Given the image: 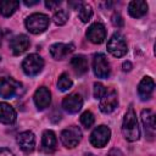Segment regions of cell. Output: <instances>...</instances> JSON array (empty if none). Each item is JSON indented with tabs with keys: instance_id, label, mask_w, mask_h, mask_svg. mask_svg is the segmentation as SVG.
Here are the masks:
<instances>
[{
	"instance_id": "25",
	"label": "cell",
	"mask_w": 156,
	"mask_h": 156,
	"mask_svg": "<svg viewBox=\"0 0 156 156\" xmlns=\"http://www.w3.org/2000/svg\"><path fill=\"white\" fill-rule=\"evenodd\" d=\"M52 20H54V22H55L57 26H62V24H65V23L67 22V20H68V12H67L66 10L60 9V10H57V11L54 13Z\"/></svg>"
},
{
	"instance_id": "17",
	"label": "cell",
	"mask_w": 156,
	"mask_h": 156,
	"mask_svg": "<svg viewBox=\"0 0 156 156\" xmlns=\"http://www.w3.org/2000/svg\"><path fill=\"white\" fill-rule=\"evenodd\" d=\"M154 89H155V82L152 78L150 77H144L139 85H138V94L139 96L141 98V100H147L151 98L152 93H154Z\"/></svg>"
},
{
	"instance_id": "11",
	"label": "cell",
	"mask_w": 156,
	"mask_h": 156,
	"mask_svg": "<svg viewBox=\"0 0 156 156\" xmlns=\"http://www.w3.org/2000/svg\"><path fill=\"white\" fill-rule=\"evenodd\" d=\"M141 121L144 124L145 129V135L152 140L155 136V130H156V122H155V113L151 110H143L141 111Z\"/></svg>"
},
{
	"instance_id": "14",
	"label": "cell",
	"mask_w": 156,
	"mask_h": 156,
	"mask_svg": "<svg viewBox=\"0 0 156 156\" xmlns=\"http://www.w3.org/2000/svg\"><path fill=\"white\" fill-rule=\"evenodd\" d=\"M17 144L24 152H32L35 147V136L32 132L26 130L17 135Z\"/></svg>"
},
{
	"instance_id": "26",
	"label": "cell",
	"mask_w": 156,
	"mask_h": 156,
	"mask_svg": "<svg viewBox=\"0 0 156 156\" xmlns=\"http://www.w3.org/2000/svg\"><path fill=\"white\" fill-rule=\"evenodd\" d=\"M94 121H95L94 115H93L90 111H85V112H83L82 116H80V122H82V124H83L85 128H90V127L94 124Z\"/></svg>"
},
{
	"instance_id": "29",
	"label": "cell",
	"mask_w": 156,
	"mask_h": 156,
	"mask_svg": "<svg viewBox=\"0 0 156 156\" xmlns=\"http://www.w3.org/2000/svg\"><path fill=\"white\" fill-rule=\"evenodd\" d=\"M61 4V1H52V0H49V1H45V5L46 7H49L50 10H55L56 7H58V5Z\"/></svg>"
},
{
	"instance_id": "10",
	"label": "cell",
	"mask_w": 156,
	"mask_h": 156,
	"mask_svg": "<svg viewBox=\"0 0 156 156\" xmlns=\"http://www.w3.org/2000/svg\"><path fill=\"white\" fill-rule=\"evenodd\" d=\"M87 38L94 44H101L106 39V29L105 26L100 22L93 23L87 30Z\"/></svg>"
},
{
	"instance_id": "19",
	"label": "cell",
	"mask_w": 156,
	"mask_h": 156,
	"mask_svg": "<svg viewBox=\"0 0 156 156\" xmlns=\"http://www.w3.org/2000/svg\"><path fill=\"white\" fill-rule=\"evenodd\" d=\"M128 12L134 18L143 17L147 12V4H146V1H143V0L130 1L129 5H128Z\"/></svg>"
},
{
	"instance_id": "31",
	"label": "cell",
	"mask_w": 156,
	"mask_h": 156,
	"mask_svg": "<svg viewBox=\"0 0 156 156\" xmlns=\"http://www.w3.org/2000/svg\"><path fill=\"white\" fill-rule=\"evenodd\" d=\"M132 67H133V66H132V62H130V61H124L123 65H122L123 71H130Z\"/></svg>"
},
{
	"instance_id": "35",
	"label": "cell",
	"mask_w": 156,
	"mask_h": 156,
	"mask_svg": "<svg viewBox=\"0 0 156 156\" xmlns=\"http://www.w3.org/2000/svg\"><path fill=\"white\" fill-rule=\"evenodd\" d=\"M84 156H94V155H93V154H85Z\"/></svg>"
},
{
	"instance_id": "20",
	"label": "cell",
	"mask_w": 156,
	"mask_h": 156,
	"mask_svg": "<svg viewBox=\"0 0 156 156\" xmlns=\"http://www.w3.org/2000/svg\"><path fill=\"white\" fill-rule=\"evenodd\" d=\"M57 139L52 130H45L41 138V147L45 152H52L56 147Z\"/></svg>"
},
{
	"instance_id": "1",
	"label": "cell",
	"mask_w": 156,
	"mask_h": 156,
	"mask_svg": "<svg viewBox=\"0 0 156 156\" xmlns=\"http://www.w3.org/2000/svg\"><path fill=\"white\" fill-rule=\"evenodd\" d=\"M122 134L128 141H135L140 136L138 119L133 107H129L124 115L123 123H122Z\"/></svg>"
},
{
	"instance_id": "34",
	"label": "cell",
	"mask_w": 156,
	"mask_h": 156,
	"mask_svg": "<svg viewBox=\"0 0 156 156\" xmlns=\"http://www.w3.org/2000/svg\"><path fill=\"white\" fill-rule=\"evenodd\" d=\"M1 39H2V32H1V29H0V44H1Z\"/></svg>"
},
{
	"instance_id": "4",
	"label": "cell",
	"mask_w": 156,
	"mask_h": 156,
	"mask_svg": "<svg viewBox=\"0 0 156 156\" xmlns=\"http://www.w3.org/2000/svg\"><path fill=\"white\" fill-rule=\"evenodd\" d=\"M44 67V60L37 54H29L22 62V69L27 76H37Z\"/></svg>"
},
{
	"instance_id": "18",
	"label": "cell",
	"mask_w": 156,
	"mask_h": 156,
	"mask_svg": "<svg viewBox=\"0 0 156 156\" xmlns=\"http://www.w3.org/2000/svg\"><path fill=\"white\" fill-rule=\"evenodd\" d=\"M16 111L7 102H0V122L5 124H12L16 122Z\"/></svg>"
},
{
	"instance_id": "9",
	"label": "cell",
	"mask_w": 156,
	"mask_h": 156,
	"mask_svg": "<svg viewBox=\"0 0 156 156\" xmlns=\"http://www.w3.org/2000/svg\"><path fill=\"white\" fill-rule=\"evenodd\" d=\"M118 105V96L116 90L110 89L106 90V93L104 94V96L100 99V110L104 113H110L112 112Z\"/></svg>"
},
{
	"instance_id": "12",
	"label": "cell",
	"mask_w": 156,
	"mask_h": 156,
	"mask_svg": "<svg viewBox=\"0 0 156 156\" xmlns=\"http://www.w3.org/2000/svg\"><path fill=\"white\" fill-rule=\"evenodd\" d=\"M83 106V98L78 93L69 94L62 100V107L69 113H77Z\"/></svg>"
},
{
	"instance_id": "5",
	"label": "cell",
	"mask_w": 156,
	"mask_h": 156,
	"mask_svg": "<svg viewBox=\"0 0 156 156\" xmlns=\"http://www.w3.org/2000/svg\"><path fill=\"white\" fill-rule=\"evenodd\" d=\"M107 50L108 52L115 57H122L127 54V43L124 40V37L119 33L112 34L107 43Z\"/></svg>"
},
{
	"instance_id": "28",
	"label": "cell",
	"mask_w": 156,
	"mask_h": 156,
	"mask_svg": "<svg viewBox=\"0 0 156 156\" xmlns=\"http://www.w3.org/2000/svg\"><path fill=\"white\" fill-rule=\"evenodd\" d=\"M111 22H112V24H113L115 27H122L123 23H124L122 16H121L119 13H117V12H115V13L112 15V17H111Z\"/></svg>"
},
{
	"instance_id": "13",
	"label": "cell",
	"mask_w": 156,
	"mask_h": 156,
	"mask_svg": "<svg viewBox=\"0 0 156 156\" xmlns=\"http://www.w3.org/2000/svg\"><path fill=\"white\" fill-rule=\"evenodd\" d=\"M33 99L38 110H45L51 102V93L46 87H40L35 90Z\"/></svg>"
},
{
	"instance_id": "24",
	"label": "cell",
	"mask_w": 156,
	"mask_h": 156,
	"mask_svg": "<svg viewBox=\"0 0 156 156\" xmlns=\"http://www.w3.org/2000/svg\"><path fill=\"white\" fill-rule=\"evenodd\" d=\"M72 79L69 78V76L67 73H62L60 77H58V80H57V87L61 91H67L68 89L72 88Z\"/></svg>"
},
{
	"instance_id": "15",
	"label": "cell",
	"mask_w": 156,
	"mask_h": 156,
	"mask_svg": "<svg viewBox=\"0 0 156 156\" xmlns=\"http://www.w3.org/2000/svg\"><path fill=\"white\" fill-rule=\"evenodd\" d=\"M29 48V39L27 35L24 34H20L16 35L11 39L10 41V49L12 50V52L15 55H21L24 51H27V49Z\"/></svg>"
},
{
	"instance_id": "32",
	"label": "cell",
	"mask_w": 156,
	"mask_h": 156,
	"mask_svg": "<svg viewBox=\"0 0 156 156\" xmlns=\"http://www.w3.org/2000/svg\"><path fill=\"white\" fill-rule=\"evenodd\" d=\"M107 156H121V152H119L118 150H116V149H112V150L108 152Z\"/></svg>"
},
{
	"instance_id": "30",
	"label": "cell",
	"mask_w": 156,
	"mask_h": 156,
	"mask_svg": "<svg viewBox=\"0 0 156 156\" xmlns=\"http://www.w3.org/2000/svg\"><path fill=\"white\" fill-rule=\"evenodd\" d=\"M0 156H15L12 151H10L9 149H5V147H1L0 149Z\"/></svg>"
},
{
	"instance_id": "2",
	"label": "cell",
	"mask_w": 156,
	"mask_h": 156,
	"mask_svg": "<svg viewBox=\"0 0 156 156\" xmlns=\"http://www.w3.org/2000/svg\"><path fill=\"white\" fill-rule=\"evenodd\" d=\"M23 87L22 83L11 78V77H2L0 78V96L5 99L15 98L22 94Z\"/></svg>"
},
{
	"instance_id": "8",
	"label": "cell",
	"mask_w": 156,
	"mask_h": 156,
	"mask_svg": "<svg viewBox=\"0 0 156 156\" xmlns=\"http://www.w3.org/2000/svg\"><path fill=\"white\" fill-rule=\"evenodd\" d=\"M93 69L98 78H107L110 76V63L104 54H96L94 56Z\"/></svg>"
},
{
	"instance_id": "23",
	"label": "cell",
	"mask_w": 156,
	"mask_h": 156,
	"mask_svg": "<svg viewBox=\"0 0 156 156\" xmlns=\"http://www.w3.org/2000/svg\"><path fill=\"white\" fill-rule=\"evenodd\" d=\"M77 10H78V16H79L80 21H82V22H84V23H87V22L91 18V16H93L91 6H90V5H88V4L82 2Z\"/></svg>"
},
{
	"instance_id": "16",
	"label": "cell",
	"mask_w": 156,
	"mask_h": 156,
	"mask_svg": "<svg viewBox=\"0 0 156 156\" xmlns=\"http://www.w3.org/2000/svg\"><path fill=\"white\" fill-rule=\"evenodd\" d=\"M74 50L73 44H63V43H56L51 45L50 48V55L55 60H62L65 58L68 54H71Z\"/></svg>"
},
{
	"instance_id": "36",
	"label": "cell",
	"mask_w": 156,
	"mask_h": 156,
	"mask_svg": "<svg viewBox=\"0 0 156 156\" xmlns=\"http://www.w3.org/2000/svg\"><path fill=\"white\" fill-rule=\"evenodd\" d=\"M0 61H1V57H0Z\"/></svg>"
},
{
	"instance_id": "7",
	"label": "cell",
	"mask_w": 156,
	"mask_h": 156,
	"mask_svg": "<svg viewBox=\"0 0 156 156\" xmlns=\"http://www.w3.org/2000/svg\"><path fill=\"white\" fill-rule=\"evenodd\" d=\"M110 136H111L110 128L102 124V126L96 127L91 132V134H90V143L95 147H104L108 143Z\"/></svg>"
},
{
	"instance_id": "27",
	"label": "cell",
	"mask_w": 156,
	"mask_h": 156,
	"mask_svg": "<svg viewBox=\"0 0 156 156\" xmlns=\"http://www.w3.org/2000/svg\"><path fill=\"white\" fill-rule=\"evenodd\" d=\"M93 93H94V98L101 99L104 96V94L106 93V88L101 83L96 82V83H94V90H93Z\"/></svg>"
},
{
	"instance_id": "21",
	"label": "cell",
	"mask_w": 156,
	"mask_h": 156,
	"mask_svg": "<svg viewBox=\"0 0 156 156\" xmlns=\"http://www.w3.org/2000/svg\"><path fill=\"white\" fill-rule=\"evenodd\" d=\"M71 66H72L73 71L76 72V74L80 76L88 71L89 65H88V60L84 55H77L71 58Z\"/></svg>"
},
{
	"instance_id": "6",
	"label": "cell",
	"mask_w": 156,
	"mask_h": 156,
	"mask_svg": "<svg viewBox=\"0 0 156 156\" xmlns=\"http://www.w3.org/2000/svg\"><path fill=\"white\" fill-rule=\"evenodd\" d=\"M82 140V130L77 126H71L62 130L61 133V141L66 147H74Z\"/></svg>"
},
{
	"instance_id": "33",
	"label": "cell",
	"mask_w": 156,
	"mask_h": 156,
	"mask_svg": "<svg viewBox=\"0 0 156 156\" xmlns=\"http://www.w3.org/2000/svg\"><path fill=\"white\" fill-rule=\"evenodd\" d=\"M38 2H39L38 0H34V1H27V0H26V1H24V4H26L27 6H33V5H37Z\"/></svg>"
},
{
	"instance_id": "3",
	"label": "cell",
	"mask_w": 156,
	"mask_h": 156,
	"mask_svg": "<svg viewBox=\"0 0 156 156\" xmlns=\"http://www.w3.org/2000/svg\"><path fill=\"white\" fill-rule=\"evenodd\" d=\"M49 26V16L45 13H32L26 18V27L33 34L43 33Z\"/></svg>"
},
{
	"instance_id": "22",
	"label": "cell",
	"mask_w": 156,
	"mask_h": 156,
	"mask_svg": "<svg viewBox=\"0 0 156 156\" xmlns=\"http://www.w3.org/2000/svg\"><path fill=\"white\" fill-rule=\"evenodd\" d=\"M20 2L12 1V0H2L0 1V13L5 17H10L15 13V11L18 9Z\"/></svg>"
}]
</instances>
